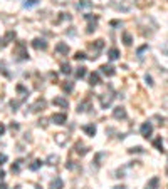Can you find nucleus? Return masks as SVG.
I'll return each mask as SVG.
<instances>
[{"label":"nucleus","instance_id":"13","mask_svg":"<svg viewBox=\"0 0 168 189\" xmlns=\"http://www.w3.org/2000/svg\"><path fill=\"white\" fill-rule=\"evenodd\" d=\"M62 187V181L59 178H55L54 181H52V184H51V189H61Z\"/></svg>","mask_w":168,"mask_h":189},{"label":"nucleus","instance_id":"10","mask_svg":"<svg viewBox=\"0 0 168 189\" xmlns=\"http://www.w3.org/2000/svg\"><path fill=\"white\" fill-rule=\"evenodd\" d=\"M108 57L111 59V60H116L118 57H119V50H118V49H109V52H108Z\"/></svg>","mask_w":168,"mask_h":189},{"label":"nucleus","instance_id":"3","mask_svg":"<svg viewBox=\"0 0 168 189\" xmlns=\"http://www.w3.org/2000/svg\"><path fill=\"white\" fill-rule=\"evenodd\" d=\"M51 120L54 124H64L67 120V116H66V114H52Z\"/></svg>","mask_w":168,"mask_h":189},{"label":"nucleus","instance_id":"2","mask_svg":"<svg viewBox=\"0 0 168 189\" xmlns=\"http://www.w3.org/2000/svg\"><path fill=\"white\" fill-rule=\"evenodd\" d=\"M113 97H114V95H111V94H104V95H101V97H99V101H101V107H102V109H106V107L109 106L111 102H113Z\"/></svg>","mask_w":168,"mask_h":189},{"label":"nucleus","instance_id":"28","mask_svg":"<svg viewBox=\"0 0 168 189\" xmlns=\"http://www.w3.org/2000/svg\"><path fill=\"white\" fill-rule=\"evenodd\" d=\"M145 79H146V82L150 84V85H153V82H151V77H150V75H146V77H145Z\"/></svg>","mask_w":168,"mask_h":189},{"label":"nucleus","instance_id":"18","mask_svg":"<svg viewBox=\"0 0 168 189\" xmlns=\"http://www.w3.org/2000/svg\"><path fill=\"white\" fill-rule=\"evenodd\" d=\"M123 39H124V44H126V45H131V35H129V34H124V35H123Z\"/></svg>","mask_w":168,"mask_h":189},{"label":"nucleus","instance_id":"26","mask_svg":"<svg viewBox=\"0 0 168 189\" xmlns=\"http://www.w3.org/2000/svg\"><path fill=\"white\" fill-rule=\"evenodd\" d=\"M40 164H42L40 161H35V164H32V166H30V169H37V167L40 166Z\"/></svg>","mask_w":168,"mask_h":189},{"label":"nucleus","instance_id":"15","mask_svg":"<svg viewBox=\"0 0 168 189\" xmlns=\"http://www.w3.org/2000/svg\"><path fill=\"white\" fill-rule=\"evenodd\" d=\"M84 75H86V69H84V67H79V69L76 70V77L77 79H82Z\"/></svg>","mask_w":168,"mask_h":189},{"label":"nucleus","instance_id":"23","mask_svg":"<svg viewBox=\"0 0 168 189\" xmlns=\"http://www.w3.org/2000/svg\"><path fill=\"white\" fill-rule=\"evenodd\" d=\"M5 162H7V156H5V154H0V166L5 164Z\"/></svg>","mask_w":168,"mask_h":189},{"label":"nucleus","instance_id":"9","mask_svg":"<svg viewBox=\"0 0 168 189\" xmlns=\"http://www.w3.org/2000/svg\"><path fill=\"white\" fill-rule=\"evenodd\" d=\"M55 50L61 52V54H67V52H69V45H67V44H62V42H61V44L55 45Z\"/></svg>","mask_w":168,"mask_h":189},{"label":"nucleus","instance_id":"21","mask_svg":"<svg viewBox=\"0 0 168 189\" xmlns=\"http://www.w3.org/2000/svg\"><path fill=\"white\" fill-rule=\"evenodd\" d=\"M62 72H64V74H69V72H71V67L67 66V64H62Z\"/></svg>","mask_w":168,"mask_h":189},{"label":"nucleus","instance_id":"24","mask_svg":"<svg viewBox=\"0 0 168 189\" xmlns=\"http://www.w3.org/2000/svg\"><path fill=\"white\" fill-rule=\"evenodd\" d=\"M62 89H64V91H72V84H64Z\"/></svg>","mask_w":168,"mask_h":189},{"label":"nucleus","instance_id":"16","mask_svg":"<svg viewBox=\"0 0 168 189\" xmlns=\"http://www.w3.org/2000/svg\"><path fill=\"white\" fill-rule=\"evenodd\" d=\"M55 142L62 146L64 142H66V136H64V134H57V136H55Z\"/></svg>","mask_w":168,"mask_h":189},{"label":"nucleus","instance_id":"27","mask_svg":"<svg viewBox=\"0 0 168 189\" xmlns=\"http://www.w3.org/2000/svg\"><path fill=\"white\" fill-rule=\"evenodd\" d=\"M4 132H5V126H4V124H0V136L4 134Z\"/></svg>","mask_w":168,"mask_h":189},{"label":"nucleus","instance_id":"22","mask_svg":"<svg viewBox=\"0 0 168 189\" xmlns=\"http://www.w3.org/2000/svg\"><path fill=\"white\" fill-rule=\"evenodd\" d=\"M146 49H148V45H143V47H141V49H139V50H138V57H139V59L143 57V52H145Z\"/></svg>","mask_w":168,"mask_h":189},{"label":"nucleus","instance_id":"1","mask_svg":"<svg viewBox=\"0 0 168 189\" xmlns=\"http://www.w3.org/2000/svg\"><path fill=\"white\" fill-rule=\"evenodd\" d=\"M151 132H153V126H151V122H145L141 126V136H143V137H150Z\"/></svg>","mask_w":168,"mask_h":189},{"label":"nucleus","instance_id":"7","mask_svg":"<svg viewBox=\"0 0 168 189\" xmlns=\"http://www.w3.org/2000/svg\"><path fill=\"white\" fill-rule=\"evenodd\" d=\"M34 47L45 50V49H47V42H45V40H42V39H35V40H34Z\"/></svg>","mask_w":168,"mask_h":189},{"label":"nucleus","instance_id":"20","mask_svg":"<svg viewBox=\"0 0 168 189\" xmlns=\"http://www.w3.org/2000/svg\"><path fill=\"white\" fill-rule=\"evenodd\" d=\"M74 59H76V60H82V59H86V54H82V52H77V54L74 55Z\"/></svg>","mask_w":168,"mask_h":189},{"label":"nucleus","instance_id":"4","mask_svg":"<svg viewBox=\"0 0 168 189\" xmlns=\"http://www.w3.org/2000/svg\"><path fill=\"white\" fill-rule=\"evenodd\" d=\"M113 116L116 117V119H126V111L123 109V107H116L113 112Z\"/></svg>","mask_w":168,"mask_h":189},{"label":"nucleus","instance_id":"17","mask_svg":"<svg viewBox=\"0 0 168 189\" xmlns=\"http://www.w3.org/2000/svg\"><path fill=\"white\" fill-rule=\"evenodd\" d=\"M20 167H22V161H17V162L12 166V172H18L20 171Z\"/></svg>","mask_w":168,"mask_h":189},{"label":"nucleus","instance_id":"6","mask_svg":"<svg viewBox=\"0 0 168 189\" xmlns=\"http://www.w3.org/2000/svg\"><path fill=\"white\" fill-rule=\"evenodd\" d=\"M52 104H55V106H61V107H64V109H67V106H69V102H67L66 99H62V97H55L54 101H52Z\"/></svg>","mask_w":168,"mask_h":189},{"label":"nucleus","instance_id":"29","mask_svg":"<svg viewBox=\"0 0 168 189\" xmlns=\"http://www.w3.org/2000/svg\"><path fill=\"white\" fill-rule=\"evenodd\" d=\"M10 127H12V131H17V129H18V124H12Z\"/></svg>","mask_w":168,"mask_h":189},{"label":"nucleus","instance_id":"14","mask_svg":"<svg viewBox=\"0 0 168 189\" xmlns=\"http://www.w3.org/2000/svg\"><path fill=\"white\" fill-rule=\"evenodd\" d=\"M37 4H39V0H25V2H24V7L30 8V7H34V5H37Z\"/></svg>","mask_w":168,"mask_h":189},{"label":"nucleus","instance_id":"25","mask_svg":"<svg viewBox=\"0 0 168 189\" xmlns=\"http://www.w3.org/2000/svg\"><path fill=\"white\" fill-rule=\"evenodd\" d=\"M57 159H59L57 156H51V157H49V164H55V161H57Z\"/></svg>","mask_w":168,"mask_h":189},{"label":"nucleus","instance_id":"5","mask_svg":"<svg viewBox=\"0 0 168 189\" xmlns=\"http://www.w3.org/2000/svg\"><path fill=\"white\" fill-rule=\"evenodd\" d=\"M82 131L88 136H94L96 134V126L94 124H88V126H82Z\"/></svg>","mask_w":168,"mask_h":189},{"label":"nucleus","instance_id":"12","mask_svg":"<svg viewBox=\"0 0 168 189\" xmlns=\"http://www.w3.org/2000/svg\"><path fill=\"white\" fill-rule=\"evenodd\" d=\"M158 182H160V179H158V178L150 179V182L146 184V189H156L158 187Z\"/></svg>","mask_w":168,"mask_h":189},{"label":"nucleus","instance_id":"11","mask_svg":"<svg viewBox=\"0 0 168 189\" xmlns=\"http://www.w3.org/2000/svg\"><path fill=\"white\" fill-rule=\"evenodd\" d=\"M89 84H91V85H98V84H99V74L98 72L91 74V77H89Z\"/></svg>","mask_w":168,"mask_h":189},{"label":"nucleus","instance_id":"8","mask_svg":"<svg viewBox=\"0 0 168 189\" xmlns=\"http://www.w3.org/2000/svg\"><path fill=\"white\" fill-rule=\"evenodd\" d=\"M101 72L111 77V75H114V67H111V66H108V64H106V66H102V67H101Z\"/></svg>","mask_w":168,"mask_h":189},{"label":"nucleus","instance_id":"19","mask_svg":"<svg viewBox=\"0 0 168 189\" xmlns=\"http://www.w3.org/2000/svg\"><path fill=\"white\" fill-rule=\"evenodd\" d=\"M153 144H155V147H158V151H163V149H161V146H163L161 139H155V142H153Z\"/></svg>","mask_w":168,"mask_h":189}]
</instances>
